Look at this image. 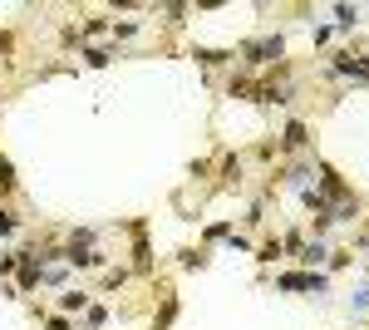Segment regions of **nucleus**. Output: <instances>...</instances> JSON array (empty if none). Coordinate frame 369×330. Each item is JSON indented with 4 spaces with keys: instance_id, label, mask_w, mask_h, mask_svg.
Instances as JSON below:
<instances>
[{
    "instance_id": "1",
    "label": "nucleus",
    "mask_w": 369,
    "mask_h": 330,
    "mask_svg": "<svg viewBox=\"0 0 369 330\" xmlns=\"http://www.w3.org/2000/svg\"><path fill=\"white\" fill-rule=\"evenodd\" d=\"M237 54H241L246 69H276L281 54H286V40L281 35H256V40H241Z\"/></svg>"
},
{
    "instance_id": "2",
    "label": "nucleus",
    "mask_w": 369,
    "mask_h": 330,
    "mask_svg": "<svg viewBox=\"0 0 369 330\" xmlns=\"http://www.w3.org/2000/svg\"><path fill=\"white\" fill-rule=\"evenodd\" d=\"M276 291H310V296H325V291H330V277H325V271H281V277H276Z\"/></svg>"
},
{
    "instance_id": "3",
    "label": "nucleus",
    "mask_w": 369,
    "mask_h": 330,
    "mask_svg": "<svg viewBox=\"0 0 369 330\" xmlns=\"http://www.w3.org/2000/svg\"><path fill=\"white\" fill-rule=\"evenodd\" d=\"M305 143H310V129H305L300 119H291V124L281 129V148H286V153H300Z\"/></svg>"
},
{
    "instance_id": "4",
    "label": "nucleus",
    "mask_w": 369,
    "mask_h": 330,
    "mask_svg": "<svg viewBox=\"0 0 369 330\" xmlns=\"http://www.w3.org/2000/svg\"><path fill=\"white\" fill-rule=\"evenodd\" d=\"M295 261H300L305 271H315V266H325V261H330V247L315 237V242H305V247H300V256H295Z\"/></svg>"
},
{
    "instance_id": "5",
    "label": "nucleus",
    "mask_w": 369,
    "mask_h": 330,
    "mask_svg": "<svg viewBox=\"0 0 369 330\" xmlns=\"http://www.w3.org/2000/svg\"><path fill=\"white\" fill-rule=\"evenodd\" d=\"M192 60H197L202 69H217V65L237 60V49H207V44H197V49H192Z\"/></svg>"
},
{
    "instance_id": "6",
    "label": "nucleus",
    "mask_w": 369,
    "mask_h": 330,
    "mask_svg": "<svg viewBox=\"0 0 369 330\" xmlns=\"http://www.w3.org/2000/svg\"><path fill=\"white\" fill-rule=\"evenodd\" d=\"M310 178H315V163H295V168H286V188H295V192H305Z\"/></svg>"
},
{
    "instance_id": "7",
    "label": "nucleus",
    "mask_w": 369,
    "mask_h": 330,
    "mask_svg": "<svg viewBox=\"0 0 369 330\" xmlns=\"http://www.w3.org/2000/svg\"><path fill=\"white\" fill-rule=\"evenodd\" d=\"M354 217H359V192H354V197H345V202H335V207H330V222H354Z\"/></svg>"
},
{
    "instance_id": "8",
    "label": "nucleus",
    "mask_w": 369,
    "mask_h": 330,
    "mask_svg": "<svg viewBox=\"0 0 369 330\" xmlns=\"http://www.w3.org/2000/svg\"><path fill=\"white\" fill-rule=\"evenodd\" d=\"M251 256H256L261 266H271V261H281V256H286V251H281V237H266V242H261V247H256Z\"/></svg>"
},
{
    "instance_id": "9",
    "label": "nucleus",
    "mask_w": 369,
    "mask_h": 330,
    "mask_svg": "<svg viewBox=\"0 0 369 330\" xmlns=\"http://www.w3.org/2000/svg\"><path fill=\"white\" fill-rule=\"evenodd\" d=\"M359 6H335V30H359Z\"/></svg>"
},
{
    "instance_id": "10",
    "label": "nucleus",
    "mask_w": 369,
    "mask_h": 330,
    "mask_svg": "<svg viewBox=\"0 0 369 330\" xmlns=\"http://www.w3.org/2000/svg\"><path fill=\"white\" fill-rule=\"evenodd\" d=\"M20 188V178H15V163L10 158H0V197H10Z\"/></svg>"
},
{
    "instance_id": "11",
    "label": "nucleus",
    "mask_w": 369,
    "mask_h": 330,
    "mask_svg": "<svg viewBox=\"0 0 369 330\" xmlns=\"http://www.w3.org/2000/svg\"><path fill=\"white\" fill-rule=\"evenodd\" d=\"M60 311H89V291H65L60 296Z\"/></svg>"
},
{
    "instance_id": "12",
    "label": "nucleus",
    "mask_w": 369,
    "mask_h": 330,
    "mask_svg": "<svg viewBox=\"0 0 369 330\" xmlns=\"http://www.w3.org/2000/svg\"><path fill=\"white\" fill-rule=\"evenodd\" d=\"M79 60H84L89 69H103V65L114 60V54H109V49H89V44H84V54H79Z\"/></svg>"
},
{
    "instance_id": "13",
    "label": "nucleus",
    "mask_w": 369,
    "mask_h": 330,
    "mask_svg": "<svg viewBox=\"0 0 369 330\" xmlns=\"http://www.w3.org/2000/svg\"><path fill=\"white\" fill-rule=\"evenodd\" d=\"M202 237H207V242H227V237H232V217H222V222H212V227H207Z\"/></svg>"
},
{
    "instance_id": "14",
    "label": "nucleus",
    "mask_w": 369,
    "mask_h": 330,
    "mask_svg": "<svg viewBox=\"0 0 369 330\" xmlns=\"http://www.w3.org/2000/svg\"><path fill=\"white\" fill-rule=\"evenodd\" d=\"M15 227H20V217L10 207H0V237H15Z\"/></svg>"
},
{
    "instance_id": "15",
    "label": "nucleus",
    "mask_w": 369,
    "mask_h": 330,
    "mask_svg": "<svg viewBox=\"0 0 369 330\" xmlns=\"http://www.w3.org/2000/svg\"><path fill=\"white\" fill-rule=\"evenodd\" d=\"M138 30H143V20H123V25L114 20V40H133Z\"/></svg>"
},
{
    "instance_id": "16",
    "label": "nucleus",
    "mask_w": 369,
    "mask_h": 330,
    "mask_svg": "<svg viewBox=\"0 0 369 330\" xmlns=\"http://www.w3.org/2000/svg\"><path fill=\"white\" fill-rule=\"evenodd\" d=\"M103 320H109V306H89V311H84V325H89V330L103 325Z\"/></svg>"
},
{
    "instance_id": "17",
    "label": "nucleus",
    "mask_w": 369,
    "mask_h": 330,
    "mask_svg": "<svg viewBox=\"0 0 369 330\" xmlns=\"http://www.w3.org/2000/svg\"><path fill=\"white\" fill-rule=\"evenodd\" d=\"M157 15H163L168 25H182V15H187V6H157Z\"/></svg>"
},
{
    "instance_id": "18",
    "label": "nucleus",
    "mask_w": 369,
    "mask_h": 330,
    "mask_svg": "<svg viewBox=\"0 0 369 330\" xmlns=\"http://www.w3.org/2000/svg\"><path fill=\"white\" fill-rule=\"evenodd\" d=\"M227 251H256V247H251L241 232H232V237H227Z\"/></svg>"
},
{
    "instance_id": "19",
    "label": "nucleus",
    "mask_w": 369,
    "mask_h": 330,
    "mask_svg": "<svg viewBox=\"0 0 369 330\" xmlns=\"http://www.w3.org/2000/svg\"><path fill=\"white\" fill-rule=\"evenodd\" d=\"M15 266H20V251H6V256H0V277H10Z\"/></svg>"
},
{
    "instance_id": "20",
    "label": "nucleus",
    "mask_w": 369,
    "mask_h": 330,
    "mask_svg": "<svg viewBox=\"0 0 369 330\" xmlns=\"http://www.w3.org/2000/svg\"><path fill=\"white\" fill-rule=\"evenodd\" d=\"M350 306H354V311H369V286H364V291H354V296H350Z\"/></svg>"
},
{
    "instance_id": "21",
    "label": "nucleus",
    "mask_w": 369,
    "mask_h": 330,
    "mask_svg": "<svg viewBox=\"0 0 369 330\" xmlns=\"http://www.w3.org/2000/svg\"><path fill=\"white\" fill-rule=\"evenodd\" d=\"M44 325H49V330H74V325H69V320H65V315H49V320H44Z\"/></svg>"
}]
</instances>
